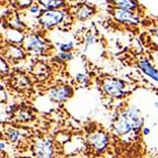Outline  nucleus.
Listing matches in <instances>:
<instances>
[{
    "instance_id": "f257e3e1",
    "label": "nucleus",
    "mask_w": 158,
    "mask_h": 158,
    "mask_svg": "<svg viewBox=\"0 0 158 158\" xmlns=\"http://www.w3.org/2000/svg\"><path fill=\"white\" fill-rule=\"evenodd\" d=\"M23 48H24V50L28 51L29 53L37 54V56L45 54L48 51L47 42L40 37L39 34H35V33L28 34V35L24 38Z\"/></svg>"
},
{
    "instance_id": "a878e982",
    "label": "nucleus",
    "mask_w": 158,
    "mask_h": 158,
    "mask_svg": "<svg viewBox=\"0 0 158 158\" xmlns=\"http://www.w3.org/2000/svg\"><path fill=\"white\" fill-rule=\"evenodd\" d=\"M144 134L145 135L149 134V128H144Z\"/></svg>"
},
{
    "instance_id": "b1692460",
    "label": "nucleus",
    "mask_w": 158,
    "mask_h": 158,
    "mask_svg": "<svg viewBox=\"0 0 158 158\" xmlns=\"http://www.w3.org/2000/svg\"><path fill=\"white\" fill-rule=\"evenodd\" d=\"M29 11L31 13H38L40 11V7L38 5H33L29 8ZM40 12H41V11H40Z\"/></svg>"
},
{
    "instance_id": "423d86ee",
    "label": "nucleus",
    "mask_w": 158,
    "mask_h": 158,
    "mask_svg": "<svg viewBox=\"0 0 158 158\" xmlns=\"http://www.w3.org/2000/svg\"><path fill=\"white\" fill-rule=\"evenodd\" d=\"M34 153L38 158H50L52 156L53 148L49 139H39L34 145Z\"/></svg>"
},
{
    "instance_id": "aec40b11",
    "label": "nucleus",
    "mask_w": 158,
    "mask_h": 158,
    "mask_svg": "<svg viewBox=\"0 0 158 158\" xmlns=\"http://www.w3.org/2000/svg\"><path fill=\"white\" fill-rule=\"evenodd\" d=\"M17 5L20 8H27V7H31L32 0H15Z\"/></svg>"
},
{
    "instance_id": "2eb2a0df",
    "label": "nucleus",
    "mask_w": 158,
    "mask_h": 158,
    "mask_svg": "<svg viewBox=\"0 0 158 158\" xmlns=\"http://www.w3.org/2000/svg\"><path fill=\"white\" fill-rule=\"evenodd\" d=\"M18 119L20 122H28L31 119V112L28 110H22L18 112Z\"/></svg>"
},
{
    "instance_id": "1a4fd4ad",
    "label": "nucleus",
    "mask_w": 158,
    "mask_h": 158,
    "mask_svg": "<svg viewBox=\"0 0 158 158\" xmlns=\"http://www.w3.org/2000/svg\"><path fill=\"white\" fill-rule=\"evenodd\" d=\"M126 117L128 118L129 123L132 124L133 129H138L143 124V118L139 114V111L135 107H129L126 112H124Z\"/></svg>"
},
{
    "instance_id": "f3484780",
    "label": "nucleus",
    "mask_w": 158,
    "mask_h": 158,
    "mask_svg": "<svg viewBox=\"0 0 158 158\" xmlns=\"http://www.w3.org/2000/svg\"><path fill=\"white\" fill-rule=\"evenodd\" d=\"M75 79H77V81L79 82V83L82 85V86H84V85H87L89 79H87V77H86V75H84V74H81V73L77 74Z\"/></svg>"
},
{
    "instance_id": "4468645a",
    "label": "nucleus",
    "mask_w": 158,
    "mask_h": 158,
    "mask_svg": "<svg viewBox=\"0 0 158 158\" xmlns=\"http://www.w3.org/2000/svg\"><path fill=\"white\" fill-rule=\"evenodd\" d=\"M45 10H58L64 6V0H38Z\"/></svg>"
},
{
    "instance_id": "ddd939ff",
    "label": "nucleus",
    "mask_w": 158,
    "mask_h": 158,
    "mask_svg": "<svg viewBox=\"0 0 158 158\" xmlns=\"http://www.w3.org/2000/svg\"><path fill=\"white\" fill-rule=\"evenodd\" d=\"M94 13V8H92L91 6L89 5H81L79 6L75 10V17L80 20H86L89 19L91 16H93Z\"/></svg>"
},
{
    "instance_id": "5701e85b",
    "label": "nucleus",
    "mask_w": 158,
    "mask_h": 158,
    "mask_svg": "<svg viewBox=\"0 0 158 158\" xmlns=\"http://www.w3.org/2000/svg\"><path fill=\"white\" fill-rule=\"evenodd\" d=\"M152 38H153L154 43L158 47V27H156L155 29L152 31Z\"/></svg>"
},
{
    "instance_id": "0eeeda50",
    "label": "nucleus",
    "mask_w": 158,
    "mask_h": 158,
    "mask_svg": "<svg viewBox=\"0 0 158 158\" xmlns=\"http://www.w3.org/2000/svg\"><path fill=\"white\" fill-rule=\"evenodd\" d=\"M114 129H115L119 135H125L133 129L132 124L129 123L128 118H127L124 113H122L121 115L116 118V121L114 122Z\"/></svg>"
},
{
    "instance_id": "6e6552de",
    "label": "nucleus",
    "mask_w": 158,
    "mask_h": 158,
    "mask_svg": "<svg viewBox=\"0 0 158 158\" xmlns=\"http://www.w3.org/2000/svg\"><path fill=\"white\" fill-rule=\"evenodd\" d=\"M89 140L96 150H103L107 145V136L103 132H96L92 134Z\"/></svg>"
},
{
    "instance_id": "f03ea898",
    "label": "nucleus",
    "mask_w": 158,
    "mask_h": 158,
    "mask_svg": "<svg viewBox=\"0 0 158 158\" xmlns=\"http://www.w3.org/2000/svg\"><path fill=\"white\" fill-rule=\"evenodd\" d=\"M64 19V13L60 10H43L40 13L39 23L45 28V29H51L53 27L58 26L62 22Z\"/></svg>"
},
{
    "instance_id": "4be33fe9",
    "label": "nucleus",
    "mask_w": 158,
    "mask_h": 158,
    "mask_svg": "<svg viewBox=\"0 0 158 158\" xmlns=\"http://www.w3.org/2000/svg\"><path fill=\"white\" fill-rule=\"evenodd\" d=\"M94 41H95L94 35H93V34H89V35H87V37H86V40H85V42H86V44H85L84 50H86L87 47H89V45L93 44V43H94Z\"/></svg>"
},
{
    "instance_id": "f8f14e48",
    "label": "nucleus",
    "mask_w": 158,
    "mask_h": 158,
    "mask_svg": "<svg viewBox=\"0 0 158 158\" xmlns=\"http://www.w3.org/2000/svg\"><path fill=\"white\" fill-rule=\"evenodd\" d=\"M114 8L124 9V10L134 11L138 8L137 0H110Z\"/></svg>"
},
{
    "instance_id": "9b49d317",
    "label": "nucleus",
    "mask_w": 158,
    "mask_h": 158,
    "mask_svg": "<svg viewBox=\"0 0 158 158\" xmlns=\"http://www.w3.org/2000/svg\"><path fill=\"white\" fill-rule=\"evenodd\" d=\"M137 65H138V68H139L146 75H148L149 77L155 80L156 82H158V70H156V69L154 68L146 59L140 60L139 62L137 63Z\"/></svg>"
},
{
    "instance_id": "dca6fc26",
    "label": "nucleus",
    "mask_w": 158,
    "mask_h": 158,
    "mask_svg": "<svg viewBox=\"0 0 158 158\" xmlns=\"http://www.w3.org/2000/svg\"><path fill=\"white\" fill-rule=\"evenodd\" d=\"M7 135H8L9 140H11V142H16V140L18 139V137H19L18 131H16V129H13V128L9 129L8 133H7Z\"/></svg>"
},
{
    "instance_id": "a211bd4d",
    "label": "nucleus",
    "mask_w": 158,
    "mask_h": 158,
    "mask_svg": "<svg viewBox=\"0 0 158 158\" xmlns=\"http://www.w3.org/2000/svg\"><path fill=\"white\" fill-rule=\"evenodd\" d=\"M58 58L61 61H71L73 59V56L70 52H60L58 54Z\"/></svg>"
},
{
    "instance_id": "39448f33",
    "label": "nucleus",
    "mask_w": 158,
    "mask_h": 158,
    "mask_svg": "<svg viewBox=\"0 0 158 158\" xmlns=\"http://www.w3.org/2000/svg\"><path fill=\"white\" fill-rule=\"evenodd\" d=\"M73 94V91L69 85H60V86H56L51 89L49 92V96L52 98L53 101L56 102H64V101L69 100Z\"/></svg>"
},
{
    "instance_id": "20e7f679",
    "label": "nucleus",
    "mask_w": 158,
    "mask_h": 158,
    "mask_svg": "<svg viewBox=\"0 0 158 158\" xmlns=\"http://www.w3.org/2000/svg\"><path fill=\"white\" fill-rule=\"evenodd\" d=\"M112 13H113V17L115 18V20H117V21L121 22V23L129 24V26H137L138 22H139L138 17H137L133 11L114 8Z\"/></svg>"
},
{
    "instance_id": "9d476101",
    "label": "nucleus",
    "mask_w": 158,
    "mask_h": 158,
    "mask_svg": "<svg viewBox=\"0 0 158 158\" xmlns=\"http://www.w3.org/2000/svg\"><path fill=\"white\" fill-rule=\"evenodd\" d=\"M6 58L11 61H18L24 58V49L18 47V45L10 44L6 49Z\"/></svg>"
},
{
    "instance_id": "6ab92c4d",
    "label": "nucleus",
    "mask_w": 158,
    "mask_h": 158,
    "mask_svg": "<svg viewBox=\"0 0 158 158\" xmlns=\"http://www.w3.org/2000/svg\"><path fill=\"white\" fill-rule=\"evenodd\" d=\"M73 49V43L68 42V43H62L60 45V51L61 52H71Z\"/></svg>"
},
{
    "instance_id": "412c9836",
    "label": "nucleus",
    "mask_w": 158,
    "mask_h": 158,
    "mask_svg": "<svg viewBox=\"0 0 158 158\" xmlns=\"http://www.w3.org/2000/svg\"><path fill=\"white\" fill-rule=\"evenodd\" d=\"M0 63H1V77H3V75H6V74L8 73L9 66H8V64H7V61H6L3 58H1Z\"/></svg>"
},
{
    "instance_id": "393cba45",
    "label": "nucleus",
    "mask_w": 158,
    "mask_h": 158,
    "mask_svg": "<svg viewBox=\"0 0 158 158\" xmlns=\"http://www.w3.org/2000/svg\"><path fill=\"white\" fill-rule=\"evenodd\" d=\"M6 101H7V93L5 92L3 87L1 86V103L6 102Z\"/></svg>"
},
{
    "instance_id": "7ed1b4c3",
    "label": "nucleus",
    "mask_w": 158,
    "mask_h": 158,
    "mask_svg": "<svg viewBox=\"0 0 158 158\" xmlns=\"http://www.w3.org/2000/svg\"><path fill=\"white\" fill-rule=\"evenodd\" d=\"M103 91L111 98H119L125 95V83L117 79H106L103 82Z\"/></svg>"
}]
</instances>
